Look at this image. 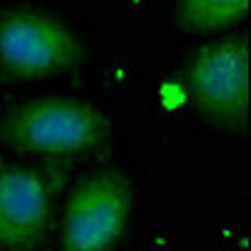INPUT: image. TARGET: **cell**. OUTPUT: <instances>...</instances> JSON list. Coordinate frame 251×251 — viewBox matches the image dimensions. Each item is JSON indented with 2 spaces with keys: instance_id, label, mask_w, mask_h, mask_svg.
<instances>
[{
  "instance_id": "1",
  "label": "cell",
  "mask_w": 251,
  "mask_h": 251,
  "mask_svg": "<svg viewBox=\"0 0 251 251\" xmlns=\"http://www.w3.org/2000/svg\"><path fill=\"white\" fill-rule=\"evenodd\" d=\"M108 138V118L83 98H35L0 121V141L20 153L80 156Z\"/></svg>"
},
{
  "instance_id": "2",
  "label": "cell",
  "mask_w": 251,
  "mask_h": 251,
  "mask_svg": "<svg viewBox=\"0 0 251 251\" xmlns=\"http://www.w3.org/2000/svg\"><path fill=\"white\" fill-rule=\"evenodd\" d=\"M83 46L63 20L33 8L0 15V68L15 78H48L78 68Z\"/></svg>"
},
{
  "instance_id": "3",
  "label": "cell",
  "mask_w": 251,
  "mask_h": 251,
  "mask_svg": "<svg viewBox=\"0 0 251 251\" xmlns=\"http://www.w3.org/2000/svg\"><path fill=\"white\" fill-rule=\"evenodd\" d=\"M186 83L199 113L211 126L244 131L249 116L246 38H226L201 46L188 58Z\"/></svg>"
},
{
  "instance_id": "4",
  "label": "cell",
  "mask_w": 251,
  "mask_h": 251,
  "mask_svg": "<svg viewBox=\"0 0 251 251\" xmlns=\"http://www.w3.org/2000/svg\"><path fill=\"white\" fill-rule=\"evenodd\" d=\"M133 201V183L116 169L78 181L63 214V251H111L131 219Z\"/></svg>"
},
{
  "instance_id": "5",
  "label": "cell",
  "mask_w": 251,
  "mask_h": 251,
  "mask_svg": "<svg viewBox=\"0 0 251 251\" xmlns=\"http://www.w3.org/2000/svg\"><path fill=\"white\" fill-rule=\"evenodd\" d=\"M50 201V183L40 171L20 166L0 171V249H33L48 226Z\"/></svg>"
},
{
  "instance_id": "6",
  "label": "cell",
  "mask_w": 251,
  "mask_h": 251,
  "mask_svg": "<svg viewBox=\"0 0 251 251\" xmlns=\"http://www.w3.org/2000/svg\"><path fill=\"white\" fill-rule=\"evenodd\" d=\"M249 0H178L176 20L186 33H216L239 23Z\"/></svg>"
}]
</instances>
